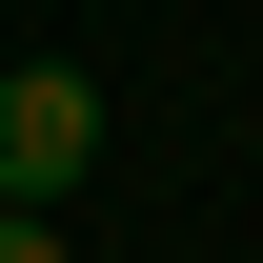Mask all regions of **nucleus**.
<instances>
[{
	"label": "nucleus",
	"instance_id": "f257e3e1",
	"mask_svg": "<svg viewBox=\"0 0 263 263\" xmlns=\"http://www.w3.org/2000/svg\"><path fill=\"white\" fill-rule=\"evenodd\" d=\"M101 162V81L81 61H0V202H81Z\"/></svg>",
	"mask_w": 263,
	"mask_h": 263
}]
</instances>
